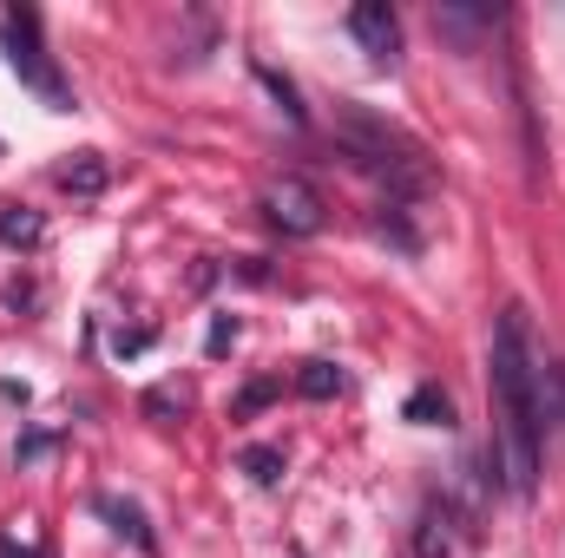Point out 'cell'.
<instances>
[{
	"label": "cell",
	"instance_id": "cell-1",
	"mask_svg": "<svg viewBox=\"0 0 565 558\" xmlns=\"http://www.w3.org/2000/svg\"><path fill=\"white\" fill-rule=\"evenodd\" d=\"M487 388H493V460L513 500H533L540 486V447H546V408H540V368L526 342V315L500 309L493 348H487Z\"/></svg>",
	"mask_w": 565,
	"mask_h": 558
},
{
	"label": "cell",
	"instance_id": "cell-2",
	"mask_svg": "<svg viewBox=\"0 0 565 558\" xmlns=\"http://www.w3.org/2000/svg\"><path fill=\"white\" fill-rule=\"evenodd\" d=\"M0 40H7V66L20 73V86L40 93L46 112H73V86H66V73L53 66V53L40 46V13H33V7H7Z\"/></svg>",
	"mask_w": 565,
	"mask_h": 558
},
{
	"label": "cell",
	"instance_id": "cell-3",
	"mask_svg": "<svg viewBox=\"0 0 565 558\" xmlns=\"http://www.w3.org/2000/svg\"><path fill=\"white\" fill-rule=\"evenodd\" d=\"M342 139H349V158H355L362 171H375L395 197H408V191H422V184H427L422 151H415L408 139H395L388 126H375V119L349 112V119H342Z\"/></svg>",
	"mask_w": 565,
	"mask_h": 558
},
{
	"label": "cell",
	"instance_id": "cell-4",
	"mask_svg": "<svg viewBox=\"0 0 565 558\" xmlns=\"http://www.w3.org/2000/svg\"><path fill=\"white\" fill-rule=\"evenodd\" d=\"M264 211H270V224H277L282 237H316V230H322V197H316L309 178H282V184H270Z\"/></svg>",
	"mask_w": 565,
	"mask_h": 558
},
{
	"label": "cell",
	"instance_id": "cell-5",
	"mask_svg": "<svg viewBox=\"0 0 565 558\" xmlns=\"http://www.w3.org/2000/svg\"><path fill=\"white\" fill-rule=\"evenodd\" d=\"M349 33H355V46H362L375 66H395V53H402V20H395L388 0H362V7H349Z\"/></svg>",
	"mask_w": 565,
	"mask_h": 558
},
{
	"label": "cell",
	"instance_id": "cell-6",
	"mask_svg": "<svg viewBox=\"0 0 565 558\" xmlns=\"http://www.w3.org/2000/svg\"><path fill=\"white\" fill-rule=\"evenodd\" d=\"M53 184H60V191H73V197H99V191H106V164H99V151H79L73 164H60V171H53Z\"/></svg>",
	"mask_w": 565,
	"mask_h": 558
},
{
	"label": "cell",
	"instance_id": "cell-7",
	"mask_svg": "<svg viewBox=\"0 0 565 558\" xmlns=\"http://www.w3.org/2000/svg\"><path fill=\"white\" fill-rule=\"evenodd\" d=\"M40 237H46V224H40L33 211H20V204H7V211H0V244H7V250H13V244H20V250H33Z\"/></svg>",
	"mask_w": 565,
	"mask_h": 558
},
{
	"label": "cell",
	"instance_id": "cell-8",
	"mask_svg": "<svg viewBox=\"0 0 565 558\" xmlns=\"http://www.w3.org/2000/svg\"><path fill=\"white\" fill-rule=\"evenodd\" d=\"M296 388H302L309 401H329V395H342V368H335V362H302Z\"/></svg>",
	"mask_w": 565,
	"mask_h": 558
},
{
	"label": "cell",
	"instance_id": "cell-9",
	"mask_svg": "<svg viewBox=\"0 0 565 558\" xmlns=\"http://www.w3.org/2000/svg\"><path fill=\"white\" fill-rule=\"evenodd\" d=\"M99 513L113 519V533H119V539H132L139 552H151V533H145V513H139V506H119V500H99Z\"/></svg>",
	"mask_w": 565,
	"mask_h": 558
},
{
	"label": "cell",
	"instance_id": "cell-10",
	"mask_svg": "<svg viewBox=\"0 0 565 558\" xmlns=\"http://www.w3.org/2000/svg\"><path fill=\"white\" fill-rule=\"evenodd\" d=\"M408 420H422V427H447L454 408H447V395H440V388H415V395H408Z\"/></svg>",
	"mask_w": 565,
	"mask_h": 558
},
{
	"label": "cell",
	"instance_id": "cell-11",
	"mask_svg": "<svg viewBox=\"0 0 565 558\" xmlns=\"http://www.w3.org/2000/svg\"><path fill=\"white\" fill-rule=\"evenodd\" d=\"M244 473H250L257 486H277L282 480V453L277 447H244Z\"/></svg>",
	"mask_w": 565,
	"mask_h": 558
},
{
	"label": "cell",
	"instance_id": "cell-12",
	"mask_svg": "<svg viewBox=\"0 0 565 558\" xmlns=\"http://www.w3.org/2000/svg\"><path fill=\"white\" fill-rule=\"evenodd\" d=\"M540 408H546V415L559 408V415H565V368H559V362L546 368V388H540Z\"/></svg>",
	"mask_w": 565,
	"mask_h": 558
},
{
	"label": "cell",
	"instance_id": "cell-13",
	"mask_svg": "<svg viewBox=\"0 0 565 558\" xmlns=\"http://www.w3.org/2000/svg\"><path fill=\"white\" fill-rule=\"evenodd\" d=\"M231 342H237V322H217V329H211V355H217V348H231Z\"/></svg>",
	"mask_w": 565,
	"mask_h": 558
}]
</instances>
